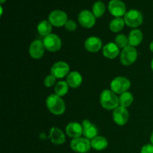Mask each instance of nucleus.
I'll return each mask as SVG.
<instances>
[{
    "instance_id": "423d86ee",
    "label": "nucleus",
    "mask_w": 153,
    "mask_h": 153,
    "mask_svg": "<svg viewBox=\"0 0 153 153\" xmlns=\"http://www.w3.org/2000/svg\"><path fill=\"white\" fill-rule=\"evenodd\" d=\"M137 52L134 46H128L123 49L120 54V61L124 66H130L135 62Z\"/></svg>"
},
{
    "instance_id": "6ab92c4d",
    "label": "nucleus",
    "mask_w": 153,
    "mask_h": 153,
    "mask_svg": "<svg viewBox=\"0 0 153 153\" xmlns=\"http://www.w3.org/2000/svg\"><path fill=\"white\" fill-rule=\"evenodd\" d=\"M67 82L70 87L73 88H77L82 82V77L79 73L73 71L68 74L67 77Z\"/></svg>"
},
{
    "instance_id": "9d476101",
    "label": "nucleus",
    "mask_w": 153,
    "mask_h": 153,
    "mask_svg": "<svg viewBox=\"0 0 153 153\" xmlns=\"http://www.w3.org/2000/svg\"><path fill=\"white\" fill-rule=\"evenodd\" d=\"M79 22L84 28H92L96 23V17L92 12L88 10H84L80 12L78 16Z\"/></svg>"
},
{
    "instance_id": "473e14b6",
    "label": "nucleus",
    "mask_w": 153,
    "mask_h": 153,
    "mask_svg": "<svg viewBox=\"0 0 153 153\" xmlns=\"http://www.w3.org/2000/svg\"><path fill=\"white\" fill-rule=\"evenodd\" d=\"M151 67H152V71H153V58H152V62H151Z\"/></svg>"
},
{
    "instance_id": "f03ea898",
    "label": "nucleus",
    "mask_w": 153,
    "mask_h": 153,
    "mask_svg": "<svg viewBox=\"0 0 153 153\" xmlns=\"http://www.w3.org/2000/svg\"><path fill=\"white\" fill-rule=\"evenodd\" d=\"M46 107L48 110L55 115H61L66 109L65 103L61 97L56 94H51L46 99Z\"/></svg>"
},
{
    "instance_id": "ddd939ff",
    "label": "nucleus",
    "mask_w": 153,
    "mask_h": 153,
    "mask_svg": "<svg viewBox=\"0 0 153 153\" xmlns=\"http://www.w3.org/2000/svg\"><path fill=\"white\" fill-rule=\"evenodd\" d=\"M29 55L34 59H40L42 58L45 52V46L43 43L39 40H34L29 46Z\"/></svg>"
},
{
    "instance_id": "0eeeda50",
    "label": "nucleus",
    "mask_w": 153,
    "mask_h": 153,
    "mask_svg": "<svg viewBox=\"0 0 153 153\" xmlns=\"http://www.w3.org/2000/svg\"><path fill=\"white\" fill-rule=\"evenodd\" d=\"M43 43L45 49L49 52H57L61 48V40L55 34H50L45 37Z\"/></svg>"
},
{
    "instance_id": "39448f33",
    "label": "nucleus",
    "mask_w": 153,
    "mask_h": 153,
    "mask_svg": "<svg viewBox=\"0 0 153 153\" xmlns=\"http://www.w3.org/2000/svg\"><path fill=\"white\" fill-rule=\"evenodd\" d=\"M70 147L76 152L87 153L91 149V141L86 137H78L72 140Z\"/></svg>"
},
{
    "instance_id": "7c9ffc66",
    "label": "nucleus",
    "mask_w": 153,
    "mask_h": 153,
    "mask_svg": "<svg viewBox=\"0 0 153 153\" xmlns=\"http://www.w3.org/2000/svg\"><path fill=\"white\" fill-rule=\"evenodd\" d=\"M149 49H150L151 52H153V40H152V42H151V43H150V46H149Z\"/></svg>"
},
{
    "instance_id": "9b49d317",
    "label": "nucleus",
    "mask_w": 153,
    "mask_h": 153,
    "mask_svg": "<svg viewBox=\"0 0 153 153\" xmlns=\"http://www.w3.org/2000/svg\"><path fill=\"white\" fill-rule=\"evenodd\" d=\"M70 71V67L64 61H58L53 64L51 68V74L56 79H63Z\"/></svg>"
},
{
    "instance_id": "4be33fe9",
    "label": "nucleus",
    "mask_w": 153,
    "mask_h": 153,
    "mask_svg": "<svg viewBox=\"0 0 153 153\" xmlns=\"http://www.w3.org/2000/svg\"><path fill=\"white\" fill-rule=\"evenodd\" d=\"M119 101L120 105L124 108H128L132 104L133 101H134V97H133L131 93L126 91V92L120 94L119 97Z\"/></svg>"
},
{
    "instance_id": "c85d7f7f",
    "label": "nucleus",
    "mask_w": 153,
    "mask_h": 153,
    "mask_svg": "<svg viewBox=\"0 0 153 153\" xmlns=\"http://www.w3.org/2000/svg\"><path fill=\"white\" fill-rule=\"evenodd\" d=\"M66 28V29L69 31H73L76 29L77 28V25H76V22L74 20H72V19H69L67 22L66 25H64Z\"/></svg>"
},
{
    "instance_id": "dca6fc26",
    "label": "nucleus",
    "mask_w": 153,
    "mask_h": 153,
    "mask_svg": "<svg viewBox=\"0 0 153 153\" xmlns=\"http://www.w3.org/2000/svg\"><path fill=\"white\" fill-rule=\"evenodd\" d=\"M102 43L100 38L97 37H90L85 40V47L88 52H97L102 49Z\"/></svg>"
},
{
    "instance_id": "72a5a7b5",
    "label": "nucleus",
    "mask_w": 153,
    "mask_h": 153,
    "mask_svg": "<svg viewBox=\"0 0 153 153\" xmlns=\"http://www.w3.org/2000/svg\"><path fill=\"white\" fill-rule=\"evenodd\" d=\"M5 1L6 0H0V3H1V4H3V3L5 2Z\"/></svg>"
},
{
    "instance_id": "393cba45",
    "label": "nucleus",
    "mask_w": 153,
    "mask_h": 153,
    "mask_svg": "<svg viewBox=\"0 0 153 153\" xmlns=\"http://www.w3.org/2000/svg\"><path fill=\"white\" fill-rule=\"evenodd\" d=\"M105 12V5L101 1H96L93 5L92 13L96 18H100L103 16Z\"/></svg>"
},
{
    "instance_id": "aec40b11",
    "label": "nucleus",
    "mask_w": 153,
    "mask_h": 153,
    "mask_svg": "<svg viewBox=\"0 0 153 153\" xmlns=\"http://www.w3.org/2000/svg\"><path fill=\"white\" fill-rule=\"evenodd\" d=\"M143 33L140 29H133L130 31L128 35V41L129 45L131 46H137L140 44L143 40Z\"/></svg>"
},
{
    "instance_id": "7ed1b4c3",
    "label": "nucleus",
    "mask_w": 153,
    "mask_h": 153,
    "mask_svg": "<svg viewBox=\"0 0 153 153\" xmlns=\"http://www.w3.org/2000/svg\"><path fill=\"white\" fill-rule=\"evenodd\" d=\"M126 25L131 28H137L143 22L142 13L137 10H130L126 13L123 17Z\"/></svg>"
},
{
    "instance_id": "a878e982",
    "label": "nucleus",
    "mask_w": 153,
    "mask_h": 153,
    "mask_svg": "<svg viewBox=\"0 0 153 153\" xmlns=\"http://www.w3.org/2000/svg\"><path fill=\"white\" fill-rule=\"evenodd\" d=\"M69 90V85L67 84V82H64V81H61V82H58V83L55 85V94L59 97H63V96H65L67 94Z\"/></svg>"
},
{
    "instance_id": "2eb2a0df",
    "label": "nucleus",
    "mask_w": 153,
    "mask_h": 153,
    "mask_svg": "<svg viewBox=\"0 0 153 153\" xmlns=\"http://www.w3.org/2000/svg\"><path fill=\"white\" fill-rule=\"evenodd\" d=\"M66 133L71 138H78L83 134V128L82 126L78 123H70L66 127Z\"/></svg>"
},
{
    "instance_id": "4468645a",
    "label": "nucleus",
    "mask_w": 153,
    "mask_h": 153,
    "mask_svg": "<svg viewBox=\"0 0 153 153\" xmlns=\"http://www.w3.org/2000/svg\"><path fill=\"white\" fill-rule=\"evenodd\" d=\"M83 135L88 139H94L98 134V129L95 125L90 122L88 120H85L82 122Z\"/></svg>"
},
{
    "instance_id": "c756f323",
    "label": "nucleus",
    "mask_w": 153,
    "mask_h": 153,
    "mask_svg": "<svg viewBox=\"0 0 153 153\" xmlns=\"http://www.w3.org/2000/svg\"><path fill=\"white\" fill-rule=\"evenodd\" d=\"M140 153H153V145L151 144H146L142 147Z\"/></svg>"
},
{
    "instance_id": "b1692460",
    "label": "nucleus",
    "mask_w": 153,
    "mask_h": 153,
    "mask_svg": "<svg viewBox=\"0 0 153 153\" xmlns=\"http://www.w3.org/2000/svg\"><path fill=\"white\" fill-rule=\"evenodd\" d=\"M125 21L121 17H116L112 19L109 25L110 30L113 32H120L125 25Z\"/></svg>"
},
{
    "instance_id": "2f4dec72",
    "label": "nucleus",
    "mask_w": 153,
    "mask_h": 153,
    "mask_svg": "<svg viewBox=\"0 0 153 153\" xmlns=\"http://www.w3.org/2000/svg\"><path fill=\"white\" fill-rule=\"evenodd\" d=\"M150 140H151V143H152V144L153 145V131H152V135H151Z\"/></svg>"
},
{
    "instance_id": "412c9836",
    "label": "nucleus",
    "mask_w": 153,
    "mask_h": 153,
    "mask_svg": "<svg viewBox=\"0 0 153 153\" xmlns=\"http://www.w3.org/2000/svg\"><path fill=\"white\" fill-rule=\"evenodd\" d=\"M108 143L105 137H102V136H97L91 140V147L97 151L105 149L108 146Z\"/></svg>"
},
{
    "instance_id": "f8f14e48",
    "label": "nucleus",
    "mask_w": 153,
    "mask_h": 153,
    "mask_svg": "<svg viewBox=\"0 0 153 153\" xmlns=\"http://www.w3.org/2000/svg\"><path fill=\"white\" fill-rule=\"evenodd\" d=\"M129 114L126 108L118 106L117 108L114 110L113 112V120L119 126H124L128 120Z\"/></svg>"
},
{
    "instance_id": "1a4fd4ad",
    "label": "nucleus",
    "mask_w": 153,
    "mask_h": 153,
    "mask_svg": "<svg viewBox=\"0 0 153 153\" xmlns=\"http://www.w3.org/2000/svg\"><path fill=\"white\" fill-rule=\"evenodd\" d=\"M108 10L111 14L116 17H121L126 13V7L120 0H111L108 4Z\"/></svg>"
},
{
    "instance_id": "a211bd4d",
    "label": "nucleus",
    "mask_w": 153,
    "mask_h": 153,
    "mask_svg": "<svg viewBox=\"0 0 153 153\" xmlns=\"http://www.w3.org/2000/svg\"><path fill=\"white\" fill-rule=\"evenodd\" d=\"M49 138L51 139V141L53 144L61 145L65 142V134L61 131V129L58 128H52L50 130V134H49Z\"/></svg>"
},
{
    "instance_id": "6e6552de",
    "label": "nucleus",
    "mask_w": 153,
    "mask_h": 153,
    "mask_svg": "<svg viewBox=\"0 0 153 153\" xmlns=\"http://www.w3.org/2000/svg\"><path fill=\"white\" fill-rule=\"evenodd\" d=\"M67 19V14L63 10H55L50 13L49 16V22L55 27H61L65 25Z\"/></svg>"
},
{
    "instance_id": "cd10ccee",
    "label": "nucleus",
    "mask_w": 153,
    "mask_h": 153,
    "mask_svg": "<svg viewBox=\"0 0 153 153\" xmlns=\"http://www.w3.org/2000/svg\"><path fill=\"white\" fill-rule=\"evenodd\" d=\"M55 79H56V78L54 76H52V74L47 76L44 79L45 86L47 87V88H50V87L53 86V85H55Z\"/></svg>"
},
{
    "instance_id": "bb28decb",
    "label": "nucleus",
    "mask_w": 153,
    "mask_h": 153,
    "mask_svg": "<svg viewBox=\"0 0 153 153\" xmlns=\"http://www.w3.org/2000/svg\"><path fill=\"white\" fill-rule=\"evenodd\" d=\"M115 43L120 49H125L128 46H129L128 37H127L125 34H120L115 38Z\"/></svg>"
},
{
    "instance_id": "5701e85b",
    "label": "nucleus",
    "mask_w": 153,
    "mask_h": 153,
    "mask_svg": "<svg viewBox=\"0 0 153 153\" xmlns=\"http://www.w3.org/2000/svg\"><path fill=\"white\" fill-rule=\"evenodd\" d=\"M37 31L40 35L43 37L49 35L52 31V24L49 22V20H43L37 25Z\"/></svg>"
},
{
    "instance_id": "f3484780",
    "label": "nucleus",
    "mask_w": 153,
    "mask_h": 153,
    "mask_svg": "<svg viewBox=\"0 0 153 153\" xmlns=\"http://www.w3.org/2000/svg\"><path fill=\"white\" fill-rule=\"evenodd\" d=\"M102 53L108 59H114L119 55L120 48L115 43H108L103 47Z\"/></svg>"
},
{
    "instance_id": "f257e3e1",
    "label": "nucleus",
    "mask_w": 153,
    "mask_h": 153,
    "mask_svg": "<svg viewBox=\"0 0 153 153\" xmlns=\"http://www.w3.org/2000/svg\"><path fill=\"white\" fill-rule=\"evenodd\" d=\"M100 104L106 110H114L119 106V97L110 90H104L100 94Z\"/></svg>"
},
{
    "instance_id": "20e7f679",
    "label": "nucleus",
    "mask_w": 153,
    "mask_h": 153,
    "mask_svg": "<svg viewBox=\"0 0 153 153\" xmlns=\"http://www.w3.org/2000/svg\"><path fill=\"white\" fill-rule=\"evenodd\" d=\"M131 82L127 78L119 76L112 80L111 83V89L115 94H123L129 89Z\"/></svg>"
}]
</instances>
